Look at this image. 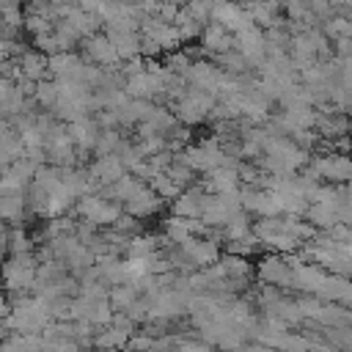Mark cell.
Listing matches in <instances>:
<instances>
[{
    "mask_svg": "<svg viewBox=\"0 0 352 352\" xmlns=\"http://www.w3.org/2000/svg\"><path fill=\"white\" fill-rule=\"evenodd\" d=\"M22 72L28 74V77H38L41 72H44V58L41 55H36V52H28V55H22Z\"/></svg>",
    "mask_w": 352,
    "mask_h": 352,
    "instance_id": "6da1fadb",
    "label": "cell"
}]
</instances>
